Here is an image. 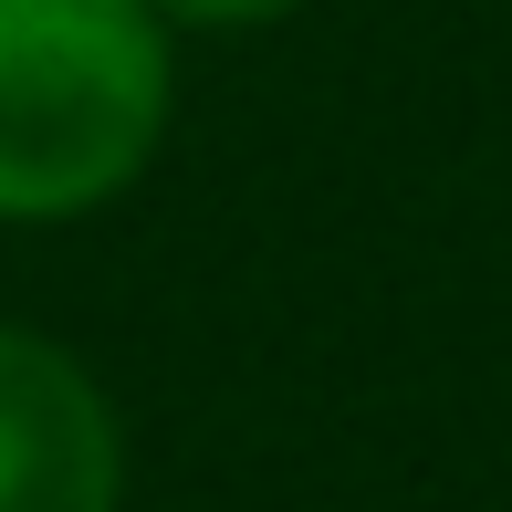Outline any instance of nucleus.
<instances>
[{
    "instance_id": "obj_1",
    "label": "nucleus",
    "mask_w": 512,
    "mask_h": 512,
    "mask_svg": "<svg viewBox=\"0 0 512 512\" xmlns=\"http://www.w3.org/2000/svg\"><path fill=\"white\" fill-rule=\"evenodd\" d=\"M157 0H0V220H74L157 157Z\"/></svg>"
},
{
    "instance_id": "obj_2",
    "label": "nucleus",
    "mask_w": 512,
    "mask_h": 512,
    "mask_svg": "<svg viewBox=\"0 0 512 512\" xmlns=\"http://www.w3.org/2000/svg\"><path fill=\"white\" fill-rule=\"evenodd\" d=\"M115 408L63 345L0 324V512H115Z\"/></svg>"
},
{
    "instance_id": "obj_3",
    "label": "nucleus",
    "mask_w": 512,
    "mask_h": 512,
    "mask_svg": "<svg viewBox=\"0 0 512 512\" xmlns=\"http://www.w3.org/2000/svg\"><path fill=\"white\" fill-rule=\"evenodd\" d=\"M157 11H168V21H220V32H230V21H272V11H293V0H157Z\"/></svg>"
}]
</instances>
